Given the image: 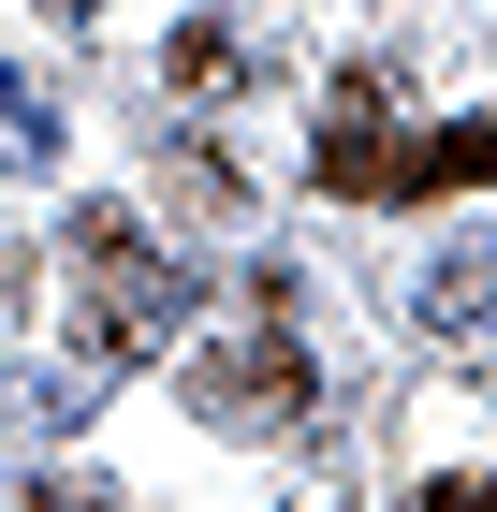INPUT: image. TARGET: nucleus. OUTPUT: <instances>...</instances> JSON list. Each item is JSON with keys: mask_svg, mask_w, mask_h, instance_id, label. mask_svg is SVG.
<instances>
[{"mask_svg": "<svg viewBox=\"0 0 497 512\" xmlns=\"http://www.w3.org/2000/svg\"><path fill=\"white\" fill-rule=\"evenodd\" d=\"M191 410L234 439H307V352L293 337H234V352H191Z\"/></svg>", "mask_w": 497, "mask_h": 512, "instance_id": "1", "label": "nucleus"}, {"mask_svg": "<svg viewBox=\"0 0 497 512\" xmlns=\"http://www.w3.org/2000/svg\"><path fill=\"white\" fill-rule=\"evenodd\" d=\"M176 322H191V278H176V264L147 249V264H117L103 293H88V366H147L161 337H176Z\"/></svg>", "mask_w": 497, "mask_h": 512, "instance_id": "2", "label": "nucleus"}, {"mask_svg": "<svg viewBox=\"0 0 497 512\" xmlns=\"http://www.w3.org/2000/svg\"><path fill=\"white\" fill-rule=\"evenodd\" d=\"M395 132H381V74H337V118H322V161H307V176H322V191L337 205H395Z\"/></svg>", "mask_w": 497, "mask_h": 512, "instance_id": "3", "label": "nucleus"}, {"mask_svg": "<svg viewBox=\"0 0 497 512\" xmlns=\"http://www.w3.org/2000/svg\"><path fill=\"white\" fill-rule=\"evenodd\" d=\"M483 176H497V132L454 118V132H424V147L395 161V205H424V191H483Z\"/></svg>", "mask_w": 497, "mask_h": 512, "instance_id": "4", "label": "nucleus"}, {"mask_svg": "<svg viewBox=\"0 0 497 512\" xmlns=\"http://www.w3.org/2000/svg\"><path fill=\"white\" fill-rule=\"evenodd\" d=\"M161 205H176V220H249V191H234V161L205 147V132L161 147Z\"/></svg>", "mask_w": 497, "mask_h": 512, "instance_id": "5", "label": "nucleus"}, {"mask_svg": "<svg viewBox=\"0 0 497 512\" xmlns=\"http://www.w3.org/2000/svg\"><path fill=\"white\" fill-rule=\"evenodd\" d=\"M410 308H424V337H439V352H468V337H483V264H468V249H439Z\"/></svg>", "mask_w": 497, "mask_h": 512, "instance_id": "6", "label": "nucleus"}, {"mask_svg": "<svg viewBox=\"0 0 497 512\" xmlns=\"http://www.w3.org/2000/svg\"><path fill=\"white\" fill-rule=\"evenodd\" d=\"M161 74L191 88V103H220V88H234V74H249V44H234V30H205V15H191V30L161 44Z\"/></svg>", "mask_w": 497, "mask_h": 512, "instance_id": "7", "label": "nucleus"}, {"mask_svg": "<svg viewBox=\"0 0 497 512\" xmlns=\"http://www.w3.org/2000/svg\"><path fill=\"white\" fill-rule=\"evenodd\" d=\"M74 264H147V235H132V205H74Z\"/></svg>", "mask_w": 497, "mask_h": 512, "instance_id": "8", "label": "nucleus"}, {"mask_svg": "<svg viewBox=\"0 0 497 512\" xmlns=\"http://www.w3.org/2000/svg\"><path fill=\"white\" fill-rule=\"evenodd\" d=\"M15 512H132V498L88 483V469H44V483H15Z\"/></svg>", "mask_w": 497, "mask_h": 512, "instance_id": "9", "label": "nucleus"}, {"mask_svg": "<svg viewBox=\"0 0 497 512\" xmlns=\"http://www.w3.org/2000/svg\"><path fill=\"white\" fill-rule=\"evenodd\" d=\"M15 410L59 439V425H88V381H74V366H44V381H15Z\"/></svg>", "mask_w": 497, "mask_h": 512, "instance_id": "10", "label": "nucleus"}, {"mask_svg": "<svg viewBox=\"0 0 497 512\" xmlns=\"http://www.w3.org/2000/svg\"><path fill=\"white\" fill-rule=\"evenodd\" d=\"M424 512H483V483H468V469H439V483H424Z\"/></svg>", "mask_w": 497, "mask_h": 512, "instance_id": "11", "label": "nucleus"}, {"mask_svg": "<svg viewBox=\"0 0 497 512\" xmlns=\"http://www.w3.org/2000/svg\"><path fill=\"white\" fill-rule=\"evenodd\" d=\"M59 15H88V0H59Z\"/></svg>", "mask_w": 497, "mask_h": 512, "instance_id": "12", "label": "nucleus"}]
</instances>
